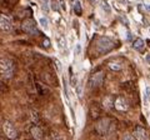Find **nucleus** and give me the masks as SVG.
I'll return each mask as SVG.
<instances>
[{
	"instance_id": "nucleus-1",
	"label": "nucleus",
	"mask_w": 150,
	"mask_h": 140,
	"mask_svg": "<svg viewBox=\"0 0 150 140\" xmlns=\"http://www.w3.org/2000/svg\"><path fill=\"white\" fill-rule=\"evenodd\" d=\"M0 74L4 79H10L14 74V64L6 58L0 59Z\"/></svg>"
},
{
	"instance_id": "nucleus-2",
	"label": "nucleus",
	"mask_w": 150,
	"mask_h": 140,
	"mask_svg": "<svg viewBox=\"0 0 150 140\" xmlns=\"http://www.w3.org/2000/svg\"><path fill=\"white\" fill-rule=\"evenodd\" d=\"M112 46H114V43H112V40H110L109 38H100L98 41V49H99V52H101V53L109 52L110 49H112Z\"/></svg>"
},
{
	"instance_id": "nucleus-3",
	"label": "nucleus",
	"mask_w": 150,
	"mask_h": 140,
	"mask_svg": "<svg viewBox=\"0 0 150 140\" xmlns=\"http://www.w3.org/2000/svg\"><path fill=\"white\" fill-rule=\"evenodd\" d=\"M3 130H4V133H5L6 137L9 139H11V140H14V139L18 138V131H16L15 126L12 125L10 121H5V123H4Z\"/></svg>"
},
{
	"instance_id": "nucleus-4",
	"label": "nucleus",
	"mask_w": 150,
	"mask_h": 140,
	"mask_svg": "<svg viewBox=\"0 0 150 140\" xmlns=\"http://www.w3.org/2000/svg\"><path fill=\"white\" fill-rule=\"evenodd\" d=\"M0 29H1L3 31H6V33L11 31V29H12L11 19L5 14L0 15Z\"/></svg>"
},
{
	"instance_id": "nucleus-5",
	"label": "nucleus",
	"mask_w": 150,
	"mask_h": 140,
	"mask_svg": "<svg viewBox=\"0 0 150 140\" xmlns=\"http://www.w3.org/2000/svg\"><path fill=\"white\" fill-rule=\"evenodd\" d=\"M109 128H110V121L108 120V119H101V120H99L98 124H97V131L100 135L108 134Z\"/></svg>"
},
{
	"instance_id": "nucleus-6",
	"label": "nucleus",
	"mask_w": 150,
	"mask_h": 140,
	"mask_svg": "<svg viewBox=\"0 0 150 140\" xmlns=\"http://www.w3.org/2000/svg\"><path fill=\"white\" fill-rule=\"evenodd\" d=\"M133 137H134L135 140H149L148 131L144 128H141V126H136L134 133H133Z\"/></svg>"
},
{
	"instance_id": "nucleus-7",
	"label": "nucleus",
	"mask_w": 150,
	"mask_h": 140,
	"mask_svg": "<svg viewBox=\"0 0 150 140\" xmlns=\"http://www.w3.org/2000/svg\"><path fill=\"white\" fill-rule=\"evenodd\" d=\"M114 108L116 110H119V111H126L128 108H129V103L125 98L119 96L118 99L114 101Z\"/></svg>"
},
{
	"instance_id": "nucleus-8",
	"label": "nucleus",
	"mask_w": 150,
	"mask_h": 140,
	"mask_svg": "<svg viewBox=\"0 0 150 140\" xmlns=\"http://www.w3.org/2000/svg\"><path fill=\"white\" fill-rule=\"evenodd\" d=\"M103 76H104V74L101 73V71H98V73H95V74L90 78V86H91V88H98V86L101 85V83H103Z\"/></svg>"
},
{
	"instance_id": "nucleus-9",
	"label": "nucleus",
	"mask_w": 150,
	"mask_h": 140,
	"mask_svg": "<svg viewBox=\"0 0 150 140\" xmlns=\"http://www.w3.org/2000/svg\"><path fill=\"white\" fill-rule=\"evenodd\" d=\"M23 30L24 31H26V33H30V34H34L36 33V24L34 20H31V19H28V20H25V22L23 23Z\"/></svg>"
},
{
	"instance_id": "nucleus-10",
	"label": "nucleus",
	"mask_w": 150,
	"mask_h": 140,
	"mask_svg": "<svg viewBox=\"0 0 150 140\" xmlns=\"http://www.w3.org/2000/svg\"><path fill=\"white\" fill-rule=\"evenodd\" d=\"M31 135H33V138L34 139H36V140H43V138H44V134H43V130H41L39 126H36V125H34L31 128Z\"/></svg>"
},
{
	"instance_id": "nucleus-11",
	"label": "nucleus",
	"mask_w": 150,
	"mask_h": 140,
	"mask_svg": "<svg viewBox=\"0 0 150 140\" xmlns=\"http://www.w3.org/2000/svg\"><path fill=\"white\" fill-rule=\"evenodd\" d=\"M114 101H115V100H112L111 96H105V98H104V100H103L104 108L108 109V110L111 109V108H114Z\"/></svg>"
},
{
	"instance_id": "nucleus-12",
	"label": "nucleus",
	"mask_w": 150,
	"mask_h": 140,
	"mask_svg": "<svg viewBox=\"0 0 150 140\" xmlns=\"http://www.w3.org/2000/svg\"><path fill=\"white\" fill-rule=\"evenodd\" d=\"M133 48H134L135 50H138V52H141L144 48V40L140 39V38H138V39H135V41L133 43Z\"/></svg>"
},
{
	"instance_id": "nucleus-13",
	"label": "nucleus",
	"mask_w": 150,
	"mask_h": 140,
	"mask_svg": "<svg viewBox=\"0 0 150 140\" xmlns=\"http://www.w3.org/2000/svg\"><path fill=\"white\" fill-rule=\"evenodd\" d=\"M51 139H53V140H65V137L60 133V131L53 130V131H51Z\"/></svg>"
},
{
	"instance_id": "nucleus-14",
	"label": "nucleus",
	"mask_w": 150,
	"mask_h": 140,
	"mask_svg": "<svg viewBox=\"0 0 150 140\" xmlns=\"http://www.w3.org/2000/svg\"><path fill=\"white\" fill-rule=\"evenodd\" d=\"M81 11H83V9H81L80 1H79V0H76V1H75V4H74V13H75L76 15H81Z\"/></svg>"
},
{
	"instance_id": "nucleus-15",
	"label": "nucleus",
	"mask_w": 150,
	"mask_h": 140,
	"mask_svg": "<svg viewBox=\"0 0 150 140\" xmlns=\"http://www.w3.org/2000/svg\"><path fill=\"white\" fill-rule=\"evenodd\" d=\"M100 5H101L104 11L108 13V14H110L111 9H110V6H109V4H108V1H105V0H101V1H100Z\"/></svg>"
},
{
	"instance_id": "nucleus-16",
	"label": "nucleus",
	"mask_w": 150,
	"mask_h": 140,
	"mask_svg": "<svg viewBox=\"0 0 150 140\" xmlns=\"http://www.w3.org/2000/svg\"><path fill=\"white\" fill-rule=\"evenodd\" d=\"M50 6H51L53 11H59L60 10L59 1H58V0H51V1H50Z\"/></svg>"
},
{
	"instance_id": "nucleus-17",
	"label": "nucleus",
	"mask_w": 150,
	"mask_h": 140,
	"mask_svg": "<svg viewBox=\"0 0 150 140\" xmlns=\"http://www.w3.org/2000/svg\"><path fill=\"white\" fill-rule=\"evenodd\" d=\"M109 68L111 70L119 71V70H122V64H119V63H109Z\"/></svg>"
},
{
	"instance_id": "nucleus-18",
	"label": "nucleus",
	"mask_w": 150,
	"mask_h": 140,
	"mask_svg": "<svg viewBox=\"0 0 150 140\" xmlns=\"http://www.w3.org/2000/svg\"><path fill=\"white\" fill-rule=\"evenodd\" d=\"M39 22H40V24H41V26H43V28H45V29L48 28L49 23H48V19H47V18H40Z\"/></svg>"
},
{
	"instance_id": "nucleus-19",
	"label": "nucleus",
	"mask_w": 150,
	"mask_h": 140,
	"mask_svg": "<svg viewBox=\"0 0 150 140\" xmlns=\"http://www.w3.org/2000/svg\"><path fill=\"white\" fill-rule=\"evenodd\" d=\"M31 120L34 123H38V120H39V118H38V114L35 111H31Z\"/></svg>"
},
{
	"instance_id": "nucleus-20",
	"label": "nucleus",
	"mask_w": 150,
	"mask_h": 140,
	"mask_svg": "<svg viewBox=\"0 0 150 140\" xmlns=\"http://www.w3.org/2000/svg\"><path fill=\"white\" fill-rule=\"evenodd\" d=\"M81 53V46H80V44H78L76 45V55H79Z\"/></svg>"
},
{
	"instance_id": "nucleus-21",
	"label": "nucleus",
	"mask_w": 150,
	"mask_h": 140,
	"mask_svg": "<svg viewBox=\"0 0 150 140\" xmlns=\"http://www.w3.org/2000/svg\"><path fill=\"white\" fill-rule=\"evenodd\" d=\"M143 9L145 11H149L150 13V5H148V4H145V5H143Z\"/></svg>"
},
{
	"instance_id": "nucleus-22",
	"label": "nucleus",
	"mask_w": 150,
	"mask_h": 140,
	"mask_svg": "<svg viewBox=\"0 0 150 140\" xmlns=\"http://www.w3.org/2000/svg\"><path fill=\"white\" fill-rule=\"evenodd\" d=\"M133 139H134V138H131L130 135H128V134L124 135V140H133Z\"/></svg>"
},
{
	"instance_id": "nucleus-23",
	"label": "nucleus",
	"mask_w": 150,
	"mask_h": 140,
	"mask_svg": "<svg viewBox=\"0 0 150 140\" xmlns=\"http://www.w3.org/2000/svg\"><path fill=\"white\" fill-rule=\"evenodd\" d=\"M145 60H147V63H149V64H150V54L145 55Z\"/></svg>"
},
{
	"instance_id": "nucleus-24",
	"label": "nucleus",
	"mask_w": 150,
	"mask_h": 140,
	"mask_svg": "<svg viewBox=\"0 0 150 140\" xmlns=\"http://www.w3.org/2000/svg\"><path fill=\"white\" fill-rule=\"evenodd\" d=\"M89 1H90L91 4H98V3H99V0H89Z\"/></svg>"
}]
</instances>
